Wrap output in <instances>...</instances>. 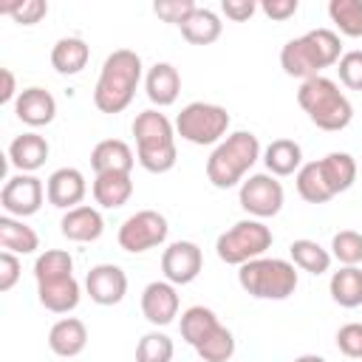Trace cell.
Returning a JSON list of instances; mask_svg holds the SVG:
<instances>
[{
	"label": "cell",
	"instance_id": "d590c367",
	"mask_svg": "<svg viewBox=\"0 0 362 362\" xmlns=\"http://www.w3.org/2000/svg\"><path fill=\"white\" fill-rule=\"evenodd\" d=\"M175 345L161 331H147L136 345V362H173Z\"/></svg>",
	"mask_w": 362,
	"mask_h": 362
},
{
	"label": "cell",
	"instance_id": "83f0119b",
	"mask_svg": "<svg viewBox=\"0 0 362 362\" xmlns=\"http://www.w3.org/2000/svg\"><path fill=\"white\" fill-rule=\"evenodd\" d=\"M0 246H3V252L34 255L40 249V235L28 223H23V218L3 215L0 218Z\"/></svg>",
	"mask_w": 362,
	"mask_h": 362
},
{
	"label": "cell",
	"instance_id": "4dcf8cb0",
	"mask_svg": "<svg viewBox=\"0 0 362 362\" xmlns=\"http://www.w3.org/2000/svg\"><path fill=\"white\" fill-rule=\"evenodd\" d=\"M288 255H291V263L308 274H325L331 269V252L322 249L317 240H308V238H300L288 246Z\"/></svg>",
	"mask_w": 362,
	"mask_h": 362
},
{
	"label": "cell",
	"instance_id": "484cf974",
	"mask_svg": "<svg viewBox=\"0 0 362 362\" xmlns=\"http://www.w3.org/2000/svg\"><path fill=\"white\" fill-rule=\"evenodd\" d=\"M320 173H322L325 184H328V189H331L334 195H339V192H345V189L354 187L359 167H356V161H354L351 153L334 150V153H328L325 158H320Z\"/></svg>",
	"mask_w": 362,
	"mask_h": 362
},
{
	"label": "cell",
	"instance_id": "f6af8a7d",
	"mask_svg": "<svg viewBox=\"0 0 362 362\" xmlns=\"http://www.w3.org/2000/svg\"><path fill=\"white\" fill-rule=\"evenodd\" d=\"M0 79H3V88H0V105H8V102H17V79L11 74V68H0Z\"/></svg>",
	"mask_w": 362,
	"mask_h": 362
},
{
	"label": "cell",
	"instance_id": "74e56055",
	"mask_svg": "<svg viewBox=\"0 0 362 362\" xmlns=\"http://www.w3.org/2000/svg\"><path fill=\"white\" fill-rule=\"evenodd\" d=\"M0 14L14 17V23L20 25H37L45 14H48V3L45 0H17V3H3Z\"/></svg>",
	"mask_w": 362,
	"mask_h": 362
},
{
	"label": "cell",
	"instance_id": "8d00e7d4",
	"mask_svg": "<svg viewBox=\"0 0 362 362\" xmlns=\"http://www.w3.org/2000/svg\"><path fill=\"white\" fill-rule=\"evenodd\" d=\"M331 257L342 266H359L362 263V235L354 229H342L331 238Z\"/></svg>",
	"mask_w": 362,
	"mask_h": 362
},
{
	"label": "cell",
	"instance_id": "7bdbcfd3",
	"mask_svg": "<svg viewBox=\"0 0 362 362\" xmlns=\"http://www.w3.org/2000/svg\"><path fill=\"white\" fill-rule=\"evenodd\" d=\"M297 8H300L297 0H263V3H260V11H263L269 20H274V23H283V20L294 17Z\"/></svg>",
	"mask_w": 362,
	"mask_h": 362
},
{
	"label": "cell",
	"instance_id": "3957f363",
	"mask_svg": "<svg viewBox=\"0 0 362 362\" xmlns=\"http://www.w3.org/2000/svg\"><path fill=\"white\" fill-rule=\"evenodd\" d=\"M133 136H136V161L147 173H170L178 161L175 150V124L158 113L156 107L141 110L133 119Z\"/></svg>",
	"mask_w": 362,
	"mask_h": 362
},
{
	"label": "cell",
	"instance_id": "ffe728a7",
	"mask_svg": "<svg viewBox=\"0 0 362 362\" xmlns=\"http://www.w3.org/2000/svg\"><path fill=\"white\" fill-rule=\"evenodd\" d=\"M85 345H88V328L76 317H62L48 331V348L57 356H65V359L79 356L85 351Z\"/></svg>",
	"mask_w": 362,
	"mask_h": 362
},
{
	"label": "cell",
	"instance_id": "f1b7e54d",
	"mask_svg": "<svg viewBox=\"0 0 362 362\" xmlns=\"http://www.w3.org/2000/svg\"><path fill=\"white\" fill-rule=\"evenodd\" d=\"M328 291H331V300L342 308L362 305V269L359 266H342L339 272L331 274Z\"/></svg>",
	"mask_w": 362,
	"mask_h": 362
},
{
	"label": "cell",
	"instance_id": "bcb514c9",
	"mask_svg": "<svg viewBox=\"0 0 362 362\" xmlns=\"http://www.w3.org/2000/svg\"><path fill=\"white\" fill-rule=\"evenodd\" d=\"M294 362H328V359L320 356V354H303V356H297Z\"/></svg>",
	"mask_w": 362,
	"mask_h": 362
},
{
	"label": "cell",
	"instance_id": "4316f807",
	"mask_svg": "<svg viewBox=\"0 0 362 362\" xmlns=\"http://www.w3.org/2000/svg\"><path fill=\"white\" fill-rule=\"evenodd\" d=\"M178 28H181V37L187 42H192V45H212L221 37L223 23H221V17L212 8H201L198 6Z\"/></svg>",
	"mask_w": 362,
	"mask_h": 362
},
{
	"label": "cell",
	"instance_id": "277c9868",
	"mask_svg": "<svg viewBox=\"0 0 362 362\" xmlns=\"http://www.w3.org/2000/svg\"><path fill=\"white\" fill-rule=\"evenodd\" d=\"M260 158V141L249 130H235L229 133L206 158V178L218 189H229L243 184L246 173L255 167Z\"/></svg>",
	"mask_w": 362,
	"mask_h": 362
},
{
	"label": "cell",
	"instance_id": "60d3db41",
	"mask_svg": "<svg viewBox=\"0 0 362 362\" xmlns=\"http://www.w3.org/2000/svg\"><path fill=\"white\" fill-rule=\"evenodd\" d=\"M337 348L348 359H362V322H345L337 331Z\"/></svg>",
	"mask_w": 362,
	"mask_h": 362
},
{
	"label": "cell",
	"instance_id": "d4e9b609",
	"mask_svg": "<svg viewBox=\"0 0 362 362\" xmlns=\"http://www.w3.org/2000/svg\"><path fill=\"white\" fill-rule=\"evenodd\" d=\"M88 59H90V48H88V42L82 37H62L51 48V65L62 76L79 74L88 65Z\"/></svg>",
	"mask_w": 362,
	"mask_h": 362
},
{
	"label": "cell",
	"instance_id": "d6986e66",
	"mask_svg": "<svg viewBox=\"0 0 362 362\" xmlns=\"http://www.w3.org/2000/svg\"><path fill=\"white\" fill-rule=\"evenodd\" d=\"M144 90L156 107H170L181 93V74L170 62H156L144 76Z\"/></svg>",
	"mask_w": 362,
	"mask_h": 362
},
{
	"label": "cell",
	"instance_id": "836d02e7",
	"mask_svg": "<svg viewBox=\"0 0 362 362\" xmlns=\"http://www.w3.org/2000/svg\"><path fill=\"white\" fill-rule=\"evenodd\" d=\"M328 17L345 37H362V0H331Z\"/></svg>",
	"mask_w": 362,
	"mask_h": 362
},
{
	"label": "cell",
	"instance_id": "6da1fadb",
	"mask_svg": "<svg viewBox=\"0 0 362 362\" xmlns=\"http://www.w3.org/2000/svg\"><path fill=\"white\" fill-rule=\"evenodd\" d=\"M339 57H342L339 34L331 28H311L280 48V68L288 76H297L305 82V79L322 76V68L337 65Z\"/></svg>",
	"mask_w": 362,
	"mask_h": 362
},
{
	"label": "cell",
	"instance_id": "b9f144b4",
	"mask_svg": "<svg viewBox=\"0 0 362 362\" xmlns=\"http://www.w3.org/2000/svg\"><path fill=\"white\" fill-rule=\"evenodd\" d=\"M20 272H23L20 255L0 252V291H11L17 286V280H20Z\"/></svg>",
	"mask_w": 362,
	"mask_h": 362
},
{
	"label": "cell",
	"instance_id": "ee69618b",
	"mask_svg": "<svg viewBox=\"0 0 362 362\" xmlns=\"http://www.w3.org/2000/svg\"><path fill=\"white\" fill-rule=\"evenodd\" d=\"M257 8H260V6H257L255 0H223V3H221V11H223L226 20H232V23H246Z\"/></svg>",
	"mask_w": 362,
	"mask_h": 362
},
{
	"label": "cell",
	"instance_id": "8fae6325",
	"mask_svg": "<svg viewBox=\"0 0 362 362\" xmlns=\"http://www.w3.org/2000/svg\"><path fill=\"white\" fill-rule=\"evenodd\" d=\"M42 201H45V187L31 173H17V175L6 178L3 192H0V204H3L6 215H11V218L37 215Z\"/></svg>",
	"mask_w": 362,
	"mask_h": 362
},
{
	"label": "cell",
	"instance_id": "44dd1931",
	"mask_svg": "<svg viewBox=\"0 0 362 362\" xmlns=\"http://www.w3.org/2000/svg\"><path fill=\"white\" fill-rule=\"evenodd\" d=\"M48 153H51V147L40 133H23L8 144L11 167H17L20 173H31V175H34V170H40L48 161Z\"/></svg>",
	"mask_w": 362,
	"mask_h": 362
},
{
	"label": "cell",
	"instance_id": "ac0fdd59",
	"mask_svg": "<svg viewBox=\"0 0 362 362\" xmlns=\"http://www.w3.org/2000/svg\"><path fill=\"white\" fill-rule=\"evenodd\" d=\"M82 288L76 283V277H59V280H48V283H37V300L45 311L51 314H68L79 305Z\"/></svg>",
	"mask_w": 362,
	"mask_h": 362
},
{
	"label": "cell",
	"instance_id": "5b68a950",
	"mask_svg": "<svg viewBox=\"0 0 362 362\" xmlns=\"http://www.w3.org/2000/svg\"><path fill=\"white\" fill-rule=\"evenodd\" d=\"M297 102L300 107L308 113V119L328 133L345 130L354 119V105L348 102V96L339 90V85L328 76H314L305 79L297 90Z\"/></svg>",
	"mask_w": 362,
	"mask_h": 362
},
{
	"label": "cell",
	"instance_id": "d6a6232c",
	"mask_svg": "<svg viewBox=\"0 0 362 362\" xmlns=\"http://www.w3.org/2000/svg\"><path fill=\"white\" fill-rule=\"evenodd\" d=\"M71 274H74V257L65 249H45L34 260L37 283H48V280H59V277H71Z\"/></svg>",
	"mask_w": 362,
	"mask_h": 362
},
{
	"label": "cell",
	"instance_id": "1f68e13d",
	"mask_svg": "<svg viewBox=\"0 0 362 362\" xmlns=\"http://www.w3.org/2000/svg\"><path fill=\"white\" fill-rule=\"evenodd\" d=\"M294 181H297L300 198L308 201V204H328V201L334 198V192L328 189V184H325V178H322V173H320V161L303 164V167L297 170Z\"/></svg>",
	"mask_w": 362,
	"mask_h": 362
},
{
	"label": "cell",
	"instance_id": "ba28073f",
	"mask_svg": "<svg viewBox=\"0 0 362 362\" xmlns=\"http://www.w3.org/2000/svg\"><path fill=\"white\" fill-rule=\"evenodd\" d=\"M229 110L212 102H189L175 116V136L189 144H221L229 130Z\"/></svg>",
	"mask_w": 362,
	"mask_h": 362
},
{
	"label": "cell",
	"instance_id": "2e32d148",
	"mask_svg": "<svg viewBox=\"0 0 362 362\" xmlns=\"http://www.w3.org/2000/svg\"><path fill=\"white\" fill-rule=\"evenodd\" d=\"M59 232L74 240V243H93L102 238L105 232V218L96 206H88V204H79L74 209H68L59 221Z\"/></svg>",
	"mask_w": 362,
	"mask_h": 362
},
{
	"label": "cell",
	"instance_id": "5bb4252c",
	"mask_svg": "<svg viewBox=\"0 0 362 362\" xmlns=\"http://www.w3.org/2000/svg\"><path fill=\"white\" fill-rule=\"evenodd\" d=\"M178 305H181V300H178V291H175V286L173 283H167V280H153V283H147L144 286V291H141V314H144V320L150 322V325H170L175 317H178Z\"/></svg>",
	"mask_w": 362,
	"mask_h": 362
},
{
	"label": "cell",
	"instance_id": "e0dca14e",
	"mask_svg": "<svg viewBox=\"0 0 362 362\" xmlns=\"http://www.w3.org/2000/svg\"><path fill=\"white\" fill-rule=\"evenodd\" d=\"M14 113L28 127H45L57 116V99L51 96V90L34 85V88L20 90V96L14 102Z\"/></svg>",
	"mask_w": 362,
	"mask_h": 362
},
{
	"label": "cell",
	"instance_id": "ab89813d",
	"mask_svg": "<svg viewBox=\"0 0 362 362\" xmlns=\"http://www.w3.org/2000/svg\"><path fill=\"white\" fill-rule=\"evenodd\" d=\"M198 6L192 0H158L153 3V11L156 17H161L164 23H173V25H181Z\"/></svg>",
	"mask_w": 362,
	"mask_h": 362
},
{
	"label": "cell",
	"instance_id": "f546056e",
	"mask_svg": "<svg viewBox=\"0 0 362 362\" xmlns=\"http://www.w3.org/2000/svg\"><path fill=\"white\" fill-rule=\"evenodd\" d=\"M181 339L187 342V345H192V348H198L218 325H221V320H218V314L212 311V308H206V305H189L184 314H181Z\"/></svg>",
	"mask_w": 362,
	"mask_h": 362
},
{
	"label": "cell",
	"instance_id": "7c38bea8",
	"mask_svg": "<svg viewBox=\"0 0 362 362\" xmlns=\"http://www.w3.org/2000/svg\"><path fill=\"white\" fill-rule=\"evenodd\" d=\"M201 269H204V255H201V246L192 243V240H175L161 255L164 280L173 283V286L192 283L201 274Z\"/></svg>",
	"mask_w": 362,
	"mask_h": 362
},
{
	"label": "cell",
	"instance_id": "7402d4cb",
	"mask_svg": "<svg viewBox=\"0 0 362 362\" xmlns=\"http://www.w3.org/2000/svg\"><path fill=\"white\" fill-rule=\"evenodd\" d=\"M136 164L133 150L122 139H105L90 150V167L96 175L102 173H130Z\"/></svg>",
	"mask_w": 362,
	"mask_h": 362
},
{
	"label": "cell",
	"instance_id": "52a82bcc",
	"mask_svg": "<svg viewBox=\"0 0 362 362\" xmlns=\"http://www.w3.org/2000/svg\"><path fill=\"white\" fill-rule=\"evenodd\" d=\"M272 229L263 221L246 218L218 235L215 252L226 266H243L255 257H263L266 249H272Z\"/></svg>",
	"mask_w": 362,
	"mask_h": 362
},
{
	"label": "cell",
	"instance_id": "8992f818",
	"mask_svg": "<svg viewBox=\"0 0 362 362\" xmlns=\"http://www.w3.org/2000/svg\"><path fill=\"white\" fill-rule=\"evenodd\" d=\"M297 266L283 257H255L238 266L240 288L255 300H288L297 288Z\"/></svg>",
	"mask_w": 362,
	"mask_h": 362
},
{
	"label": "cell",
	"instance_id": "f35d334b",
	"mask_svg": "<svg viewBox=\"0 0 362 362\" xmlns=\"http://www.w3.org/2000/svg\"><path fill=\"white\" fill-rule=\"evenodd\" d=\"M339 82L351 90H362V51H345L337 62Z\"/></svg>",
	"mask_w": 362,
	"mask_h": 362
},
{
	"label": "cell",
	"instance_id": "4fadbf2b",
	"mask_svg": "<svg viewBox=\"0 0 362 362\" xmlns=\"http://www.w3.org/2000/svg\"><path fill=\"white\" fill-rule=\"evenodd\" d=\"M85 291L96 305H116L127 294V274L116 263H99L88 272Z\"/></svg>",
	"mask_w": 362,
	"mask_h": 362
},
{
	"label": "cell",
	"instance_id": "9c48e42d",
	"mask_svg": "<svg viewBox=\"0 0 362 362\" xmlns=\"http://www.w3.org/2000/svg\"><path fill=\"white\" fill-rule=\"evenodd\" d=\"M170 235V223L161 212L156 209H141L136 215H130L122 226H119V246L130 255H141L150 252L156 246H161Z\"/></svg>",
	"mask_w": 362,
	"mask_h": 362
},
{
	"label": "cell",
	"instance_id": "603a6c76",
	"mask_svg": "<svg viewBox=\"0 0 362 362\" xmlns=\"http://www.w3.org/2000/svg\"><path fill=\"white\" fill-rule=\"evenodd\" d=\"M263 164H266V173L274 178L297 175V170L303 167V147L294 139H274L263 150Z\"/></svg>",
	"mask_w": 362,
	"mask_h": 362
},
{
	"label": "cell",
	"instance_id": "9a60e30c",
	"mask_svg": "<svg viewBox=\"0 0 362 362\" xmlns=\"http://www.w3.org/2000/svg\"><path fill=\"white\" fill-rule=\"evenodd\" d=\"M85 192H88L85 175L76 167H59L45 181V198H48V204L57 206V209H65V212L74 209V206H79L82 198H85Z\"/></svg>",
	"mask_w": 362,
	"mask_h": 362
},
{
	"label": "cell",
	"instance_id": "e575fe53",
	"mask_svg": "<svg viewBox=\"0 0 362 362\" xmlns=\"http://www.w3.org/2000/svg\"><path fill=\"white\" fill-rule=\"evenodd\" d=\"M195 351L204 362H229L235 356V334L226 325H218Z\"/></svg>",
	"mask_w": 362,
	"mask_h": 362
},
{
	"label": "cell",
	"instance_id": "30bf717a",
	"mask_svg": "<svg viewBox=\"0 0 362 362\" xmlns=\"http://www.w3.org/2000/svg\"><path fill=\"white\" fill-rule=\"evenodd\" d=\"M238 201L240 206L263 221V218H274L280 209H283V201H286V192H283V184L269 175V173H255L249 178H243L240 184V192H238Z\"/></svg>",
	"mask_w": 362,
	"mask_h": 362
},
{
	"label": "cell",
	"instance_id": "cb8c5ba5",
	"mask_svg": "<svg viewBox=\"0 0 362 362\" xmlns=\"http://www.w3.org/2000/svg\"><path fill=\"white\" fill-rule=\"evenodd\" d=\"M133 195V178L130 173H102L93 178V201L102 209H119Z\"/></svg>",
	"mask_w": 362,
	"mask_h": 362
},
{
	"label": "cell",
	"instance_id": "7a4b0ae2",
	"mask_svg": "<svg viewBox=\"0 0 362 362\" xmlns=\"http://www.w3.org/2000/svg\"><path fill=\"white\" fill-rule=\"evenodd\" d=\"M139 82H141V57L130 48H119L107 54V59L102 62L93 88V105L102 113H122L133 102Z\"/></svg>",
	"mask_w": 362,
	"mask_h": 362
}]
</instances>
